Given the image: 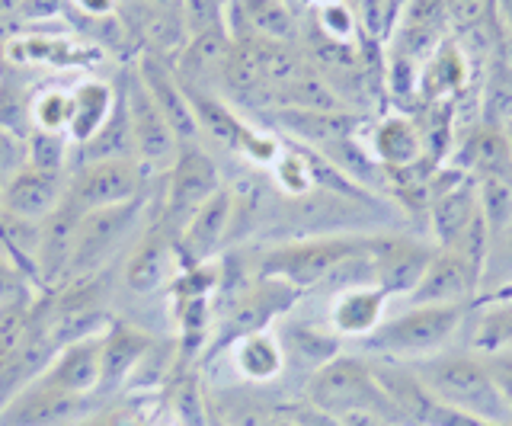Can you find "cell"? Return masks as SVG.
Here are the masks:
<instances>
[{"instance_id":"1","label":"cell","mask_w":512,"mask_h":426,"mask_svg":"<svg viewBox=\"0 0 512 426\" xmlns=\"http://www.w3.org/2000/svg\"><path fill=\"white\" fill-rule=\"evenodd\" d=\"M416 378L439 404L480 420L512 423V410L493 382L487 359L477 356H426L413 366Z\"/></svg>"},{"instance_id":"2","label":"cell","mask_w":512,"mask_h":426,"mask_svg":"<svg viewBox=\"0 0 512 426\" xmlns=\"http://www.w3.org/2000/svg\"><path fill=\"white\" fill-rule=\"evenodd\" d=\"M375 247V234H317V238H304L282 244L269 250L263 257L260 276L282 279L298 292L330 282L346 263L368 257Z\"/></svg>"},{"instance_id":"3","label":"cell","mask_w":512,"mask_h":426,"mask_svg":"<svg viewBox=\"0 0 512 426\" xmlns=\"http://www.w3.org/2000/svg\"><path fill=\"white\" fill-rule=\"evenodd\" d=\"M308 404H314L324 414H349V410H381V414L394 417L400 426H410L397 404L388 398V391L378 385L372 372V362L359 356H333L324 362L308 382Z\"/></svg>"},{"instance_id":"4","label":"cell","mask_w":512,"mask_h":426,"mask_svg":"<svg viewBox=\"0 0 512 426\" xmlns=\"http://www.w3.org/2000/svg\"><path fill=\"white\" fill-rule=\"evenodd\" d=\"M468 305H413L407 314L378 324L365 337V346L381 359H426L455 337Z\"/></svg>"},{"instance_id":"5","label":"cell","mask_w":512,"mask_h":426,"mask_svg":"<svg viewBox=\"0 0 512 426\" xmlns=\"http://www.w3.org/2000/svg\"><path fill=\"white\" fill-rule=\"evenodd\" d=\"M144 209H148V196L128 199L119 205H109V209H96L80 218V231H77V247H74V260L64 286L71 282H84L93 279L103 266L116 257V250H122L132 238L135 225L141 222Z\"/></svg>"},{"instance_id":"6","label":"cell","mask_w":512,"mask_h":426,"mask_svg":"<svg viewBox=\"0 0 512 426\" xmlns=\"http://www.w3.org/2000/svg\"><path fill=\"white\" fill-rule=\"evenodd\" d=\"M221 189L218 164L202 148L189 145L180 151V157L167 170V189H164V212H160V225H164L173 241L183 231V225L192 218V212L212 199Z\"/></svg>"},{"instance_id":"7","label":"cell","mask_w":512,"mask_h":426,"mask_svg":"<svg viewBox=\"0 0 512 426\" xmlns=\"http://www.w3.org/2000/svg\"><path fill=\"white\" fill-rule=\"evenodd\" d=\"M144 167L135 157H112V161H90V164H77L68 173V189H64V199H68L80 215L96 212V209H109V205H119L128 199L141 196V180H144Z\"/></svg>"},{"instance_id":"8","label":"cell","mask_w":512,"mask_h":426,"mask_svg":"<svg viewBox=\"0 0 512 426\" xmlns=\"http://www.w3.org/2000/svg\"><path fill=\"white\" fill-rule=\"evenodd\" d=\"M122 100H125L128 125H132L138 164L154 167V170H170L176 157H180L183 145H180V138L173 135L164 113L157 109L154 97L148 93V87H144V81L138 77L135 68L125 74Z\"/></svg>"},{"instance_id":"9","label":"cell","mask_w":512,"mask_h":426,"mask_svg":"<svg viewBox=\"0 0 512 426\" xmlns=\"http://www.w3.org/2000/svg\"><path fill=\"white\" fill-rule=\"evenodd\" d=\"M298 295L301 292L295 286H288V282L263 276L256 286L244 289L231 302L228 314H224V321H221L218 343L234 346L237 340H244L250 334H263L272 321L282 318V314L295 305Z\"/></svg>"},{"instance_id":"10","label":"cell","mask_w":512,"mask_h":426,"mask_svg":"<svg viewBox=\"0 0 512 426\" xmlns=\"http://www.w3.org/2000/svg\"><path fill=\"white\" fill-rule=\"evenodd\" d=\"M388 55L407 58L413 65H426L442 42L452 39L445 17V0H404L391 26Z\"/></svg>"},{"instance_id":"11","label":"cell","mask_w":512,"mask_h":426,"mask_svg":"<svg viewBox=\"0 0 512 426\" xmlns=\"http://www.w3.org/2000/svg\"><path fill=\"white\" fill-rule=\"evenodd\" d=\"M231 218H234V193L221 186L218 193L202 205V209L192 212V218L183 225V231L176 234L173 250H176V260H180L183 270L208 266V260L218 254L224 238H228Z\"/></svg>"},{"instance_id":"12","label":"cell","mask_w":512,"mask_h":426,"mask_svg":"<svg viewBox=\"0 0 512 426\" xmlns=\"http://www.w3.org/2000/svg\"><path fill=\"white\" fill-rule=\"evenodd\" d=\"M480 279H484V270H477L458 250L439 247L407 298L410 305H468V298L480 289Z\"/></svg>"},{"instance_id":"13","label":"cell","mask_w":512,"mask_h":426,"mask_svg":"<svg viewBox=\"0 0 512 426\" xmlns=\"http://www.w3.org/2000/svg\"><path fill=\"white\" fill-rule=\"evenodd\" d=\"M135 71L148 87V93L154 97L157 109L164 113L167 125L173 129V135L180 138V145H192L202 132H199V122H196V113H192V103H189V93L183 90V84L176 81L173 74V65L167 58H160L154 52H138V61H135Z\"/></svg>"},{"instance_id":"14","label":"cell","mask_w":512,"mask_h":426,"mask_svg":"<svg viewBox=\"0 0 512 426\" xmlns=\"http://www.w3.org/2000/svg\"><path fill=\"white\" fill-rule=\"evenodd\" d=\"M224 29L231 39L298 42V10L285 0H224Z\"/></svg>"},{"instance_id":"15","label":"cell","mask_w":512,"mask_h":426,"mask_svg":"<svg viewBox=\"0 0 512 426\" xmlns=\"http://www.w3.org/2000/svg\"><path fill=\"white\" fill-rule=\"evenodd\" d=\"M439 247H426L410 238H391V234H375L372 247V276L375 286L388 295H410L416 282L423 279L429 260Z\"/></svg>"},{"instance_id":"16","label":"cell","mask_w":512,"mask_h":426,"mask_svg":"<svg viewBox=\"0 0 512 426\" xmlns=\"http://www.w3.org/2000/svg\"><path fill=\"white\" fill-rule=\"evenodd\" d=\"M80 215L74 205L64 199L58 209L39 225V244H36V279L42 289H61L68 279L74 247H77V231H80Z\"/></svg>"},{"instance_id":"17","label":"cell","mask_w":512,"mask_h":426,"mask_svg":"<svg viewBox=\"0 0 512 426\" xmlns=\"http://www.w3.org/2000/svg\"><path fill=\"white\" fill-rule=\"evenodd\" d=\"M64 189H68V177L32 170L26 164L10 180L4 196H0V212L10 215V218H20V222L42 225L45 218L64 202Z\"/></svg>"},{"instance_id":"18","label":"cell","mask_w":512,"mask_h":426,"mask_svg":"<svg viewBox=\"0 0 512 426\" xmlns=\"http://www.w3.org/2000/svg\"><path fill=\"white\" fill-rule=\"evenodd\" d=\"M80 407H84V398L36 378L0 410V426H64L80 414Z\"/></svg>"},{"instance_id":"19","label":"cell","mask_w":512,"mask_h":426,"mask_svg":"<svg viewBox=\"0 0 512 426\" xmlns=\"http://www.w3.org/2000/svg\"><path fill=\"white\" fill-rule=\"evenodd\" d=\"M276 119L282 132H288L295 141L308 148L324 151L336 141L356 138L362 129V116L356 109H333V113H311V109H279V113H266Z\"/></svg>"},{"instance_id":"20","label":"cell","mask_w":512,"mask_h":426,"mask_svg":"<svg viewBox=\"0 0 512 426\" xmlns=\"http://www.w3.org/2000/svg\"><path fill=\"white\" fill-rule=\"evenodd\" d=\"M39 378L58 391L87 398L93 388H100V378H103V334L64 346V350L48 362V369Z\"/></svg>"},{"instance_id":"21","label":"cell","mask_w":512,"mask_h":426,"mask_svg":"<svg viewBox=\"0 0 512 426\" xmlns=\"http://www.w3.org/2000/svg\"><path fill=\"white\" fill-rule=\"evenodd\" d=\"M372 157L384 173H400L426 161L420 122L410 116H388L372 129Z\"/></svg>"},{"instance_id":"22","label":"cell","mask_w":512,"mask_h":426,"mask_svg":"<svg viewBox=\"0 0 512 426\" xmlns=\"http://www.w3.org/2000/svg\"><path fill=\"white\" fill-rule=\"evenodd\" d=\"M455 167L474 180L512 177V145L506 138V129L477 122L455 151Z\"/></svg>"},{"instance_id":"23","label":"cell","mask_w":512,"mask_h":426,"mask_svg":"<svg viewBox=\"0 0 512 426\" xmlns=\"http://www.w3.org/2000/svg\"><path fill=\"white\" fill-rule=\"evenodd\" d=\"M471 61L464 55L458 39L442 42L432 58L420 71V100L423 103H442V100H458L464 90L471 87Z\"/></svg>"},{"instance_id":"24","label":"cell","mask_w":512,"mask_h":426,"mask_svg":"<svg viewBox=\"0 0 512 426\" xmlns=\"http://www.w3.org/2000/svg\"><path fill=\"white\" fill-rule=\"evenodd\" d=\"M173 257H176L173 234L160 225V218H157V225L144 234L138 247L132 250V260L125 266V286L138 295H154L167 282Z\"/></svg>"},{"instance_id":"25","label":"cell","mask_w":512,"mask_h":426,"mask_svg":"<svg viewBox=\"0 0 512 426\" xmlns=\"http://www.w3.org/2000/svg\"><path fill=\"white\" fill-rule=\"evenodd\" d=\"M384 302H388V292L378 286H346L330 308V324L343 337H368L381 324Z\"/></svg>"},{"instance_id":"26","label":"cell","mask_w":512,"mask_h":426,"mask_svg":"<svg viewBox=\"0 0 512 426\" xmlns=\"http://www.w3.org/2000/svg\"><path fill=\"white\" fill-rule=\"evenodd\" d=\"M154 340L138 327H128L122 321H112V327L103 334V378L100 388H119L138 362L151 353Z\"/></svg>"},{"instance_id":"27","label":"cell","mask_w":512,"mask_h":426,"mask_svg":"<svg viewBox=\"0 0 512 426\" xmlns=\"http://www.w3.org/2000/svg\"><path fill=\"white\" fill-rule=\"evenodd\" d=\"M186 93H189L192 113H196L199 132H205L208 138L218 141V145H224V148H234V151L244 148V141L250 135V125L240 119L234 109L218 97V93H202V90H186Z\"/></svg>"},{"instance_id":"28","label":"cell","mask_w":512,"mask_h":426,"mask_svg":"<svg viewBox=\"0 0 512 426\" xmlns=\"http://www.w3.org/2000/svg\"><path fill=\"white\" fill-rule=\"evenodd\" d=\"M71 97H74V113H71V125H68V138L74 145H87V141L103 129V122L109 119L119 90H112L103 81H84L77 90H71Z\"/></svg>"},{"instance_id":"29","label":"cell","mask_w":512,"mask_h":426,"mask_svg":"<svg viewBox=\"0 0 512 426\" xmlns=\"http://www.w3.org/2000/svg\"><path fill=\"white\" fill-rule=\"evenodd\" d=\"M112 157H135V138H132V125H128V113H125V100L122 90L116 97V106H112L109 119L103 122V129L96 132L87 145H77V164H90V161H112ZM138 161V157H135Z\"/></svg>"},{"instance_id":"30","label":"cell","mask_w":512,"mask_h":426,"mask_svg":"<svg viewBox=\"0 0 512 426\" xmlns=\"http://www.w3.org/2000/svg\"><path fill=\"white\" fill-rule=\"evenodd\" d=\"M234 366L247 382H272L285 369L282 340L272 334H250L234 343Z\"/></svg>"},{"instance_id":"31","label":"cell","mask_w":512,"mask_h":426,"mask_svg":"<svg viewBox=\"0 0 512 426\" xmlns=\"http://www.w3.org/2000/svg\"><path fill=\"white\" fill-rule=\"evenodd\" d=\"M71 138L64 132H45L32 129L26 135V164L32 170L55 173V177H68V154H71Z\"/></svg>"},{"instance_id":"32","label":"cell","mask_w":512,"mask_h":426,"mask_svg":"<svg viewBox=\"0 0 512 426\" xmlns=\"http://www.w3.org/2000/svg\"><path fill=\"white\" fill-rule=\"evenodd\" d=\"M477 202H480V215H484V225L490 231V244H493V238H500L506 225L512 222V177L477 180Z\"/></svg>"},{"instance_id":"33","label":"cell","mask_w":512,"mask_h":426,"mask_svg":"<svg viewBox=\"0 0 512 426\" xmlns=\"http://www.w3.org/2000/svg\"><path fill=\"white\" fill-rule=\"evenodd\" d=\"M71 113H74L71 93L68 90H48V93H42V97L32 100V129L68 135Z\"/></svg>"},{"instance_id":"34","label":"cell","mask_w":512,"mask_h":426,"mask_svg":"<svg viewBox=\"0 0 512 426\" xmlns=\"http://www.w3.org/2000/svg\"><path fill=\"white\" fill-rule=\"evenodd\" d=\"M282 340H285V343H282V350H285V353H301L304 359H314V362H317V369L324 366V362H330V359L336 356V350H340V343H336V337H330V334H317V330L304 327V324L288 327Z\"/></svg>"},{"instance_id":"35","label":"cell","mask_w":512,"mask_h":426,"mask_svg":"<svg viewBox=\"0 0 512 426\" xmlns=\"http://www.w3.org/2000/svg\"><path fill=\"white\" fill-rule=\"evenodd\" d=\"M445 17L452 39H461L493 17V0H445Z\"/></svg>"},{"instance_id":"36","label":"cell","mask_w":512,"mask_h":426,"mask_svg":"<svg viewBox=\"0 0 512 426\" xmlns=\"http://www.w3.org/2000/svg\"><path fill=\"white\" fill-rule=\"evenodd\" d=\"M29 273L20 263H13L4 250H0V308L7 305H23L32 302V286H29Z\"/></svg>"},{"instance_id":"37","label":"cell","mask_w":512,"mask_h":426,"mask_svg":"<svg viewBox=\"0 0 512 426\" xmlns=\"http://www.w3.org/2000/svg\"><path fill=\"white\" fill-rule=\"evenodd\" d=\"M23 167H26V138L0 129V196H4V189Z\"/></svg>"},{"instance_id":"38","label":"cell","mask_w":512,"mask_h":426,"mask_svg":"<svg viewBox=\"0 0 512 426\" xmlns=\"http://www.w3.org/2000/svg\"><path fill=\"white\" fill-rule=\"evenodd\" d=\"M71 0H23L16 17L26 20V23H42V20H55L58 13H64Z\"/></svg>"},{"instance_id":"39","label":"cell","mask_w":512,"mask_h":426,"mask_svg":"<svg viewBox=\"0 0 512 426\" xmlns=\"http://www.w3.org/2000/svg\"><path fill=\"white\" fill-rule=\"evenodd\" d=\"M77 426H138V414L132 407H109L84 417Z\"/></svg>"},{"instance_id":"40","label":"cell","mask_w":512,"mask_h":426,"mask_svg":"<svg viewBox=\"0 0 512 426\" xmlns=\"http://www.w3.org/2000/svg\"><path fill=\"white\" fill-rule=\"evenodd\" d=\"M487 366H490V372H493V382H496V388H500L503 401H506L509 410H512V356L493 353V356H487Z\"/></svg>"},{"instance_id":"41","label":"cell","mask_w":512,"mask_h":426,"mask_svg":"<svg viewBox=\"0 0 512 426\" xmlns=\"http://www.w3.org/2000/svg\"><path fill=\"white\" fill-rule=\"evenodd\" d=\"M80 10H84V17L90 20H106L112 17V10H116V0H71Z\"/></svg>"},{"instance_id":"42","label":"cell","mask_w":512,"mask_h":426,"mask_svg":"<svg viewBox=\"0 0 512 426\" xmlns=\"http://www.w3.org/2000/svg\"><path fill=\"white\" fill-rule=\"evenodd\" d=\"M493 250H500V254H503V270L512 273V222L506 225V231L500 234V238H493L490 254H493Z\"/></svg>"},{"instance_id":"43","label":"cell","mask_w":512,"mask_h":426,"mask_svg":"<svg viewBox=\"0 0 512 426\" xmlns=\"http://www.w3.org/2000/svg\"><path fill=\"white\" fill-rule=\"evenodd\" d=\"M23 0H0V17H7V13H16L20 10Z\"/></svg>"},{"instance_id":"44","label":"cell","mask_w":512,"mask_h":426,"mask_svg":"<svg viewBox=\"0 0 512 426\" xmlns=\"http://www.w3.org/2000/svg\"><path fill=\"white\" fill-rule=\"evenodd\" d=\"M506 138H509V145H512V119H509V125H506Z\"/></svg>"},{"instance_id":"45","label":"cell","mask_w":512,"mask_h":426,"mask_svg":"<svg viewBox=\"0 0 512 426\" xmlns=\"http://www.w3.org/2000/svg\"><path fill=\"white\" fill-rule=\"evenodd\" d=\"M285 4H288V7H295V10H298V4H301V0H285Z\"/></svg>"}]
</instances>
